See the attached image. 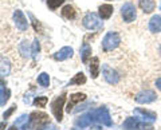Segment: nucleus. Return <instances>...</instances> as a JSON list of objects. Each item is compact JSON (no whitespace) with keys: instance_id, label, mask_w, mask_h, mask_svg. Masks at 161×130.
I'll use <instances>...</instances> for the list:
<instances>
[{"instance_id":"1","label":"nucleus","mask_w":161,"mask_h":130,"mask_svg":"<svg viewBox=\"0 0 161 130\" xmlns=\"http://www.w3.org/2000/svg\"><path fill=\"white\" fill-rule=\"evenodd\" d=\"M47 123H50V117L46 113L34 111L28 116V125L34 130H43Z\"/></svg>"},{"instance_id":"2","label":"nucleus","mask_w":161,"mask_h":130,"mask_svg":"<svg viewBox=\"0 0 161 130\" xmlns=\"http://www.w3.org/2000/svg\"><path fill=\"white\" fill-rule=\"evenodd\" d=\"M119 43H121V36L118 32H108L102 41V48L103 51H112V50L119 46Z\"/></svg>"},{"instance_id":"3","label":"nucleus","mask_w":161,"mask_h":130,"mask_svg":"<svg viewBox=\"0 0 161 130\" xmlns=\"http://www.w3.org/2000/svg\"><path fill=\"white\" fill-rule=\"evenodd\" d=\"M82 22H83V26L87 30H92V31H97V30H101L103 27V23L101 22L97 15L93 14V12H89V14L85 15Z\"/></svg>"},{"instance_id":"4","label":"nucleus","mask_w":161,"mask_h":130,"mask_svg":"<svg viewBox=\"0 0 161 130\" xmlns=\"http://www.w3.org/2000/svg\"><path fill=\"white\" fill-rule=\"evenodd\" d=\"M66 102V94H62V95H59L55 101L51 103V109H53V113L55 118H57V121L60 122L63 118V105Z\"/></svg>"},{"instance_id":"5","label":"nucleus","mask_w":161,"mask_h":130,"mask_svg":"<svg viewBox=\"0 0 161 130\" xmlns=\"http://www.w3.org/2000/svg\"><path fill=\"white\" fill-rule=\"evenodd\" d=\"M92 116H93L94 121H98V122L103 123V125H108V126H110V125H112L109 111H108V110L105 109V107L98 109V110H94V111H92Z\"/></svg>"},{"instance_id":"6","label":"nucleus","mask_w":161,"mask_h":130,"mask_svg":"<svg viewBox=\"0 0 161 130\" xmlns=\"http://www.w3.org/2000/svg\"><path fill=\"white\" fill-rule=\"evenodd\" d=\"M121 15H122V19L126 23H132L136 19V8L132 3H125L122 9H121Z\"/></svg>"},{"instance_id":"7","label":"nucleus","mask_w":161,"mask_h":130,"mask_svg":"<svg viewBox=\"0 0 161 130\" xmlns=\"http://www.w3.org/2000/svg\"><path fill=\"white\" fill-rule=\"evenodd\" d=\"M102 73H103L105 79H106V81H108L110 84L118 83V81H119L118 73L115 71V70H113L112 67H109L108 64H103V66H102Z\"/></svg>"},{"instance_id":"8","label":"nucleus","mask_w":161,"mask_h":130,"mask_svg":"<svg viewBox=\"0 0 161 130\" xmlns=\"http://www.w3.org/2000/svg\"><path fill=\"white\" fill-rule=\"evenodd\" d=\"M14 22H15V26H16L20 31H26L27 27H28L27 19L20 9H16V11L14 12Z\"/></svg>"},{"instance_id":"9","label":"nucleus","mask_w":161,"mask_h":130,"mask_svg":"<svg viewBox=\"0 0 161 130\" xmlns=\"http://www.w3.org/2000/svg\"><path fill=\"white\" fill-rule=\"evenodd\" d=\"M156 98H157V95H156L153 91L147 90V91L138 93L137 95H136V101H137L138 103H150V102H153Z\"/></svg>"},{"instance_id":"10","label":"nucleus","mask_w":161,"mask_h":130,"mask_svg":"<svg viewBox=\"0 0 161 130\" xmlns=\"http://www.w3.org/2000/svg\"><path fill=\"white\" fill-rule=\"evenodd\" d=\"M73 54H74V50L71 47H63V48H60L57 54H54V59L62 62V61H66V59L71 58Z\"/></svg>"},{"instance_id":"11","label":"nucleus","mask_w":161,"mask_h":130,"mask_svg":"<svg viewBox=\"0 0 161 130\" xmlns=\"http://www.w3.org/2000/svg\"><path fill=\"white\" fill-rule=\"evenodd\" d=\"M134 114L137 116V118L144 119V121H153V119L157 118V116H156L154 113L148 111V110H145V109H136Z\"/></svg>"},{"instance_id":"12","label":"nucleus","mask_w":161,"mask_h":130,"mask_svg":"<svg viewBox=\"0 0 161 130\" xmlns=\"http://www.w3.org/2000/svg\"><path fill=\"white\" fill-rule=\"evenodd\" d=\"M86 99V95H85L83 93H75V94H73L71 97H70V101H69V103H67V111L70 113V111H73V107H74V105H77L78 102H82V101H85Z\"/></svg>"},{"instance_id":"13","label":"nucleus","mask_w":161,"mask_h":130,"mask_svg":"<svg viewBox=\"0 0 161 130\" xmlns=\"http://www.w3.org/2000/svg\"><path fill=\"white\" fill-rule=\"evenodd\" d=\"M140 7L144 12L150 14L152 11H154L156 8V2L154 0H140Z\"/></svg>"},{"instance_id":"14","label":"nucleus","mask_w":161,"mask_h":130,"mask_svg":"<svg viewBox=\"0 0 161 130\" xmlns=\"http://www.w3.org/2000/svg\"><path fill=\"white\" fill-rule=\"evenodd\" d=\"M149 30L152 32H160L161 31V16L156 15V16H153L152 19H150V22H149Z\"/></svg>"},{"instance_id":"15","label":"nucleus","mask_w":161,"mask_h":130,"mask_svg":"<svg viewBox=\"0 0 161 130\" xmlns=\"http://www.w3.org/2000/svg\"><path fill=\"white\" fill-rule=\"evenodd\" d=\"M98 11H99V16L102 19H109L113 14V6H110V4H102Z\"/></svg>"},{"instance_id":"16","label":"nucleus","mask_w":161,"mask_h":130,"mask_svg":"<svg viewBox=\"0 0 161 130\" xmlns=\"http://www.w3.org/2000/svg\"><path fill=\"white\" fill-rule=\"evenodd\" d=\"M9 94H11V91H9L8 89H6L4 83L0 81V106L6 105V102L8 101V98H9Z\"/></svg>"},{"instance_id":"17","label":"nucleus","mask_w":161,"mask_h":130,"mask_svg":"<svg viewBox=\"0 0 161 130\" xmlns=\"http://www.w3.org/2000/svg\"><path fill=\"white\" fill-rule=\"evenodd\" d=\"M90 57H92V47H90L87 43H83L82 47H80V58H82V62L87 63Z\"/></svg>"},{"instance_id":"18","label":"nucleus","mask_w":161,"mask_h":130,"mask_svg":"<svg viewBox=\"0 0 161 130\" xmlns=\"http://www.w3.org/2000/svg\"><path fill=\"white\" fill-rule=\"evenodd\" d=\"M94 121L93 119V116H92V113H89L86 114V116H82L79 119H77V126H80V127H86L89 126V125H92V122Z\"/></svg>"},{"instance_id":"19","label":"nucleus","mask_w":161,"mask_h":130,"mask_svg":"<svg viewBox=\"0 0 161 130\" xmlns=\"http://www.w3.org/2000/svg\"><path fill=\"white\" fill-rule=\"evenodd\" d=\"M90 73H92V78H97L99 75V59L93 58L90 62Z\"/></svg>"},{"instance_id":"20","label":"nucleus","mask_w":161,"mask_h":130,"mask_svg":"<svg viewBox=\"0 0 161 130\" xmlns=\"http://www.w3.org/2000/svg\"><path fill=\"white\" fill-rule=\"evenodd\" d=\"M19 51H20V54H22V57H24V58H28L30 55H32L31 54V48H30L27 41H23L22 43L19 44Z\"/></svg>"},{"instance_id":"21","label":"nucleus","mask_w":161,"mask_h":130,"mask_svg":"<svg viewBox=\"0 0 161 130\" xmlns=\"http://www.w3.org/2000/svg\"><path fill=\"white\" fill-rule=\"evenodd\" d=\"M62 15H63V18H66V19H74L75 16H77V14H75V9H74L71 6L63 7Z\"/></svg>"},{"instance_id":"22","label":"nucleus","mask_w":161,"mask_h":130,"mask_svg":"<svg viewBox=\"0 0 161 130\" xmlns=\"http://www.w3.org/2000/svg\"><path fill=\"white\" fill-rule=\"evenodd\" d=\"M86 83V77L83 73H78L77 75H74V78L70 81V84H83Z\"/></svg>"},{"instance_id":"23","label":"nucleus","mask_w":161,"mask_h":130,"mask_svg":"<svg viewBox=\"0 0 161 130\" xmlns=\"http://www.w3.org/2000/svg\"><path fill=\"white\" fill-rule=\"evenodd\" d=\"M38 83L40 84V86L43 87H48L50 86V77L47 73H42L38 77Z\"/></svg>"},{"instance_id":"24","label":"nucleus","mask_w":161,"mask_h":130,"mask_svg":"<svg viewBox=\"0 0 161 130\" xmlns=\"http://www.w3.org/2000/svg\"><path fill=\"white\" fill-rule=\"evenodd\" d=\"M9 73V62L7 59L2 61V66H0V75H7Z\"/></svg>"},{"instance_id":"25","label":"nucleus","mask_w":161,"mask_h":130,"mask_svg":"<svg viewBox=\"0 0 161 130\" xmlns=\"http://www.w3.org/2000/svg\"><path fill=\"white\" fill-rule=\"evenodd\" d=\"M47 97H36L34 99V105L35 106H38V107H44L46 106V103H47Z\"/></svg>"},{"instance_id":"26","label":"nucleus","mask_w":161,"mask_h":130,"mask_svg":"<svg viewBox=\"0 0 161 130\" xmlns=\"http://www.w3.org/2000/svg\"><path fill=\"white\" fill-rule=\"evenodd\" d=\"M137 123V121H136L134 118H128L126 121L124 122V125H122V127L125 129V130H132L133 127H134V125Z\"/></svg>"},{"instance_id":"27","label":"nucleus","mask_w":161,"mask_h":130,"mask_svg":"<svg viewBox=\"0 0 161 130\" xmlns=\"http://www.w3.org/2000/svg\"><path fill=\"white\" fill-rule=\"evenodd\" d=\"M39 50H40V44H39V41L35 39L34 43H32V48H31V54L34 58H36V55L39 54Z\"/></svg>"},{"instance_id":"28","label":"nucleus","mask_w":161,"mask_h":130,"mask_svg":"<svg viewBox=\"0 0 161 130\" xmlns=\"http://www.w3.org/2000/svg\"><path fill=\"white\" fill-rule=\"evenodd\" d=\"M64 0H47V6L51 8V9H55V8H58L60 4H63Z\"/></svg>"},{"instance_id":"29","label":"nucleus","mask_w":161,"mask_h":130,"mask_svg":"<svg viewBox=\"0 0 161 130\" xmlns=\"http://www.w3.org/2000/svg\"><path fill=\"white\" fill-rule=\"evenodd\" d=\"M152 125H147V123H136L134 127L132 130H150Z\"/></svg>"},{"instance_id":"30","label":"nucleus","mask_w":161,"mask_h":130,"mask_svg":"<svg viewBox=\"0 0 161 130\" xmlns=\"http://www.w3.org/2000/svg\"><path fill=\"white\" fill-rule=\"evenodd\" d=\"M28 16H30V19L32 20V24H34V28H35V31H38V32H40L42 31V28H40V24L38 23V20L34 18V15L32 14H28Z\"/></svg>"},{"instance_id":"31","label":"nucleus","mask_w":161,"mask_h":130,"mask_svg":"<svg viewBox=\"0 0 161 130\" xmlns=\"http://www.w3.org/2000/svg\"><path fill=\"white\" fill-rule=\"evenodd\" d=\"M28 117L27 116H22V117H20L19 119H18V121L16 122H15V126H16V127H20V126H26V125H24V122H27L28 121V119H27Z\"/></svg>"},{"instance_id":"32","label":"nucleus","mask_w":161,"mask_h":130,"mask_svg":"<svg viewBox=\"0 0 161 130\" xmlns=\"http://www.w3.org/2000/svg\"><path fill=\"white\" fill-rule=\"evenodd\" d=\"M14 110H15V106H12V107H9L8 110H7V111L6 113H4V118H8L9 116H11V114L14 113Z\"/></svg>"},{"instance_id":"33","label":"nucleus","mask_w":161,"mask_h":130,"mask_svg":"<svg viewBox=\"0 0 161 130\" xmlns=\"http://www.w3.org/2000/svg\"><path fill=\"white\" fill-rule=\"evenodd\" d=\"M156 86H157V89L161 90V78H158L157 81H156Z\"/></svg>"},{"instance_id":"34","label":"nucleus","mask_w":161,"mask_h":130,"mask_svg":"<svg viewBox=\"0 0 161 130\" xmlns=\"http://www.w3.org/2000/svg\"><path fill=\"white\" fill-rule=\"evenodd\" d=\"M4 127H6V122H2L0 123V130H4Z\"/></svg>"},{"instance_id":"35","label":"nucleus","mask_w":161,"mask_h":130,"mask_svg":"<svg viewBox=\"0 0 161 130\" xmlns=\"http://www.w3.org/2000/svg\"><path fill=\"white\" fill-rule=\"evenodd\" d=\"M8 130H18V127L16 126H12V127H9Z\"/></svg>"},{"instance_id":"36","label":"nucleus","mask_w":161,"mask_h":130,"mask_svg":"<svg viewBox=\"0 0 161 130\" xmlns=\"http://www.w3.org/2000/svg\"><path fill=\"white\" fill-rule=\"evenodd\" d=\"M50 130H57V127H54V126H50Z\"/></svg>"},{"instance_id":"37","label":"nucleus","mask_w":161,"mask_h":130,"mask_svg":"<svg viewBox=\"0 0 161 130\" xmlns=\"http://www.w3.org/2000/svg\"><path fill=\"white\" fill-rule=\"evenodd\" d=\"M71 130H79V129H71Z\"/></svg>"},{"instance_id":"38","label":"nucleus","mask_w":161,"mask_h":130,"mask_svg":"<svg viewBox=\"0 0 161 130\" xmlns=\"http://www.w3.org/2000/svg\"><path fill=\"white\" fill-rule=\"evenodd\" d=\"M160 54H161V46H160Z\"/></svg>"}]
</instances>
